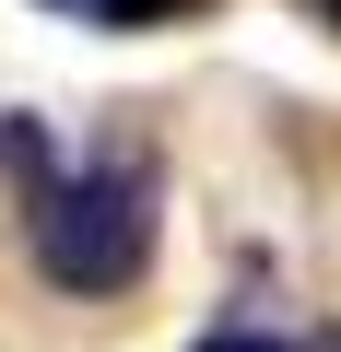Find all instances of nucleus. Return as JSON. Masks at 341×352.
<instances>
[{"instance_id": "1", "label": "nucleus", "mask_w": 341, "mask_h": 352, "mask_svg": "<svg viewBox=\"0 0 341 352\" xmlns=\"http://www.w3.org/2000/svg\"><path fill=\"white\" fill-rule=\"evenodd\" d=\"M0 153H12L24 176V247L59 294H130L153 270V164L130 153H94V164H59L48 129H0Z\"/></svg>"}, {"instance_id": "2", "label": "nucleus", "mask_w": 341, "mask_h": 352, "mask_svg": "<svg viewBox=\"0 0 341 352\" xmlns=\"http://www.w3.org/2000/svg\"><path fill=\"white\" fill-rule=\"evenodd\" d=\"M48 12H83V24H177L200 0H48Z\"/></svg>"}, {"instance_id": "3", "label": "nucleus", "mask_w": 341, "mask_h": 352, "mask_svg": "<svg viewBox=\"0 0 341 352\" xmlns=\"http://www.w3.org/2000/svg\"><path fill=\"white\" fill-rule=\"evenodd\" d=\"M189 352H341V340H282V329H212V340H189Z\"/></svg>"}, {"instance_id": "4", "label": "nucleus", "mask_w": 341, "mask_h": 352, "mask_svg": "<svg viewBox=\"0 0 341 352\" xmlns=\"http://www.w3.org/2000/svg\"><path fill=\"white\" fill-rule=\"evenodd\" d=\"M329 12H341V0H329Z\"/></svg>"}]
</instances>
